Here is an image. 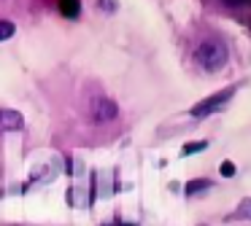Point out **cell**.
Here are the masks:
<instances>
[{"label":"cell","mask_w":251,"mask_h":226,"mask_svg":"<svg viewBox=\"0 0 251 226\" xmlns=\"http://www.w3.org/2000/svg\"><path fill=\"white\" fill-rule=\"evenodd\" d=\"M195 59L205 73H216V70H222L224 65H227L229 51L222 41H202L195 51Z\"/></svg>","instance_id":"6da1fadb"},{"label":"cell","mask_w":251,"mask_h":226,"mask_svg":"<svg viewBox=\"0 0 251 226\" xmlns=\"http://www.w3.org/2000/svg\"><path fill=\"white\" fill-rule=\"evenodd\" d=\"M232 94H235V86H227V89H222V91H216L213 97H205L202 102H197V105H192V116L195 118H205V116H211V113H216L219 108L224 105L227 100H232Z\"/></svg>","instance_id":"7a4b0ae2"},{"label":"cell","mask_w":251,"mask_h":226,"mask_svg":"<svg viewBox=\"0 0 251 226\" xmlns=\"http://www.w3.org/2000/svg\"><path fill=\"white\" fill-rule=\"evenodd\" d=\"M119 116V105H116L111 97H95L89 102V118L95 124H105V121H114Z\"/></svg>","instance_id":"3957f363"},{"label":"cell","mask_w":251,"mask_h":226,"mask_svg":"<svg viewBox=\"0 0 251 226\" xmlns=\"http://www.w3.org/2000/svg\"><path fill=\"white\" fill-rule=\"evenodd\" d=\"M25 129V118L14 108H0V132H17Z\"/></svg>","instance_id":"277c9868"},{"label":"cell","mask_w":251,"mask_h":226,"mask_svg":"<svg viewBox=\"0 0 251 226\" xmlns=\"http://www.w3.org/2000/svg\"><path fill=\"white\" fill-rule=\"evenodd\" d=\"M60 11L65 16H71V19H76L78 11H81V3L78 0H60Z\"/></svg>","instance_id":"5b68a950"},{"label":"cell","mask_w":251,"mask_h":226,"mask_svg":"<svg viewBox=\"0 0 251 226\" xmlns=\"http://www.w3.org/2000/svg\"><path fill=\"white\" fill-rule=\"evenodd\" d=\"M205 148H208L205 140H192V143H186L184 148H181V154H184V156H192V154H200V151H205Z\"/></svg>","instance_id":"8992f818"},{"label":"cell","mask_w":251,"mask_h":226,"mask_svg":"<svg viewBox=\"0 0 251 226\" xmlns=\"http://www.w3.org/2000/svg\"><path fill=\"white\" fill-rule=\"evenodd\" d=\"M211 188V181H189L186 183V197H195L197 191H205Z\"/></svg>","instance_id":"52a82bcc"},{"label":"cell","mask_w":251,"mask_h":226,"mask_svg":"<svg viewBox=\"0 0 251 226\" xmlns=\"http://www.w3.org/2000/svg\"><path fill=\"white\" fill-rule=\"evenodd\" d=\"M17 32V24L14 22H8V19H0V41H8V38Z\"/></svg>","instance_id":"ba28073f"},{"label":"cell","mask_w":251,"mask_h":226,"mask_svg":"<svg viewBox=\"0 0 251 226\" xmlns=\"http://www.w3.org/2000/svg\"><path fill=\"white\" fill-rule=\"evenodd\" d=\"M235 215H238V218H243V221H251V197H249V199H240Z\"/></svg>","instance_id":"9c48e42d"},{"label":"cell","mask_w":251,"mask_h":226,"mask_svg":"<svg viewBox=\"0 0 251 226\" xmlns=\"http://www.w3.org/2000/svg\"><path fill=\"white\" fill-rule=\"evenodd\" d=\"M219 172H222L224 178H232V175H235V164H232V161H222V167H219Z\"/></svg>","instance_id":"30bf717a"},{"label":"cell","mask_w":251,"mask_h":226,"mask_svg":"<svg viewBox=\"0 0 251 226\" xmlns=\"http://www.w3.org/2000/svg\"><path fill=\"white\" fill-rule=\"evenodd\" d=\"M224 5H229V8H238V5H246V0H222Z\"/></svg>","instance_id":"8fae6325"},{"label":"cell","mask_w":251,"mask_h":226,"mask_svg":"<svg viewBox=\"0 0 251 226\" xmlns=\"http://www.w3.org/2000/svg\"><path fill=\"white\" fill-rule=\"evenodd\" d=\"M105 11H116V0H100Z\"/></svg>","instance_id":"7c38bea8"}]
</instances>
